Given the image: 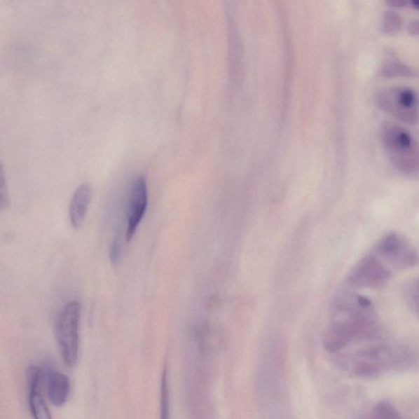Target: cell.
Returning a JSON list of instances; mask_svg holds the SVG:
<instances>
[{"mask_svg":"<svg viewBox=\"0 0 419 419\" xmlns=\"http://www.w3.org/2000/svg\"><path fill=\"white\" fill-rule=\"evenodd\" d=\"M334 314L324 341V347L329 352H338L355 340L377 337V315L368 297L352 294L341 295L334 302Z\"/></svg>","mask_w":419,"mask_h":419,"instance_id":"obj_1","label":"cell"},{"mask_svg":"<svg viewBox=\"0 0 419 419\" xmlns=\"http://www.w3.org/2000/svg\"><path fill=\"white\" fill-rule=\"evenodd\" d=\"M413 355L401 345H380L354 355L350 360L352 369L359 377H376L385 369L401 367L412 362Z\"/></svg>","mask_w":419,"mask_h":419,"instance_id":"obj_2","label":"cell"},{"mask_svg":"<svg viewBox=\"0 0 419 419\" xmlns=\"http://www.w3.org/2000/svg\"><path fill=\"white\" fill-rule=\"evenodd\" d=\"M81 315L79 302H69L60 311L55 324L58 350L62 362L69 368L75 366L79 357Z\"/></svg>","mask_w":419,"mask_h":419,"instance_id":"obj_3","label":"cell"},{"mask_svg":"<svg viewBox=\"0 0 419 419\" xmlns=\"http://www.w3.org/2000/svg\"><path fill=\"white\" fill-rule=\"evenodd\" d=\"M375 101L380 109L401 120L402 123L413 125L417 123L418 97L412 90L406 87H394L378 92Z\"/></svg>","mask_w":419,"mask_h":419,"instance_id":"obj_4","label":"cell"},{"mask_svg":"<svg viewBox=\"0 0 419 419\" xmlns=\"http://www.w3.org/2000/svg\"><path fill=\"white\" fill-rule=\"evenodd\" d=\"M377 251L380 256L399 269H408L415 265L418 259L415 248L397 233L384 236L378 242Z\"/></svg>","mask_w":419,"mask_h":419,"instance_id":"obj_5","label":"cell"},{"mask_svg":"<svg viewBox=\"0 0 419 419\" xmlns=\"http://www.w3.org/2000/svg\"><path fill=\"white\" fill-rule=\"evenodd\" d=\"M391 272L374 256H367L359 261L348 277L350 286L357 289H379L387 284Z\"/></svg>","mask_w":419,"mask_h":419,"instance_id":"obj_6","label":"cell"},{"mask_svg":"<svg viewBox=\"0 0 419 419\" xmlns=\"http://www.w3.org/2000/svg\"><path fill=\"white\" fill-rule=\"evenodd\" d=\"M149 202L148 185L144 177L136 178L131 185L128 208V228L126 240L130 242L135 235L136 231L147 211Z\"/></svg>","mask_w":419,"mask_h":419,"instance_id":"obj_7","label":"cell"},{"mask_svg":"<svg viewBox=\"0 0 419 419\" xmlns=\"http://www.w3.org/2000/svg\"><path fill=\"white\" fill-rule=\"evenodd\" d=\"M42 374V370L36 365H32L27 369L29 408L34 419H53L40 390Z\"/></svg>","mask_w":419,"mask_h":419,"instance_id":"obj_8","label":"cell"},{"mask_svg":"<svg viewBox=\"0 0 419 419\" xmlns=\"http://www.w3.org/2000/svg\"><path fill=\"white\" fill-rule=\"evenodd\" d=\"M42 380L45 382L47 396L56 407H61L69 399L71 382L66 374L53 368L42 371Z\"/></svg>","mask_w":419,"mask_h":419,"instance_id":"obj_9","label":"cell"},{"mask_svg":"<svg viewBox=\"0 0 419 419\" xmlns=\"http://www.w3.org/2000/svg\"><path fill=\"white\" fill-rule=\"evenodd\" d=\"M381 137L388 155L404 152L417 144L406 129L392 123L383 125Z\"/></svg>","mask_w":419,"mask_h":419,"instance_id":"obj_10","label":"cell"},{"mask_svg":"<svg viewBox=\"0 0 419 419\" xmlns=\"http://www.w3.org/2000/svg\"><path fill=\"white\" fill-rule=\"evenodd\" d=\"M91 198L92 189L88 184H81L73 194L69 206V219L73 227L79 228L84 222Z\"/></svg>","mask_w":419,"mask_h":419,"instance_id":"obj_11","label":"cell"},{"mask_svg":"<svg viewBox=\"0 0 419 419\" xmlns=\"http://www.w3.org/2000/svg\"><path fill=\"white\" fill-rule=\"evenodd\" d=\"M390 162L398 172L411 177L419 178V146L404 152L388 155Z\"/></svg>","mask_w":419,"mask_h":419,"instance_id":"obj_12","label":"cell"},{"mask_svg":"<svg viewBox=\"0 0 419 419\" xmlns=\"http://www.w3.org/2000/svg\"><path fill=\"white\" fill-rule=\"evenodd\" d=\"M413 74L412 68L401 62H387L384 63L381 69H380V75L387 78L409 77Z\"/></svg>","mask_w":419,"mask_h":419,"instance_id":"obj_13","label":"cell"},{"mask_svg":"<svg viewBox=\"0 0 419 419\" xmlns=\"http://www.w3.org/2000/svg\"><path fill=\"white\" fill-rule=\"evenodd\" d=\"M403 25V19L397 12L388 11L384 12L381 30L383 33L389 36L396 35V34L401 30Z\"/></svg>","mask_w":419,"mask_h":419,"instance_id":"obj_14","label":"cell"},{"mask_svg":"<svg viewBox=\"0 0 419 419\" xmlns=\"http://www.w3.org/2000/svg\"><path fill=\"white\" fill-rule=\"evenodd\" d=\"M160 419H170V392L167 368L163 370L160 383Z\"/></svg>","mask_w":419,"mask_h":419,"instance_id":"obj_15","label":"cell"},{"mask_svg":"<svg viewBox=\"0 0 419 419\" xmlns=\"http://www.w3.org/2000/svg\"><path fill=\"white\" fill-rule=\"evenodd\" d=\"M404 294L408 306L419 317V277L409 282Z\"/></svg>","mask_w":419,"mask_h":419,"instance_id":"obj_16","label":"cell"},{"mask_svg":"<svg viewBox=\"0 0 419 419\" xmlns=\"http://www.w3.org/2000/svg\"><path fill=\"white\" fill-rule=\"evenodd\" d=\"M374 419H401L396 408L387 402H380L373 409Z\"/></svg>","mask_w":419,"mask_h":419,"instance_id":"obj_17","label":"cell"},{"mask_svg":"<svg viewBox=\"0 0 419 419\" xmlns=\"http://www.w3.org/2000/svg\"><path fill=\"white\" fill-rule=\"evenodd\" d=\"M123 255V245L119 238H114L110 248V259L114 265L118 264Z\"/></svg>","mask_w":419,"mask_h":419,"instance_id":"obj_18","label":"cell"},{"mask_svg":"<svg viewBox=\"0 0 419 419\" xmlns=\"http://www.w3.org/2000/svg\"><path fill=\"white\" fill-rule=\"evenodd\" d=\"M0 182H1L0 184V208H1V211H4L9 206V202L6 178H4L3 172H1V181Z\"/></svg>","mask_w":419,"mask_h":419,"instance_id":"obj_19","label":"cell"},{"mask_svg":"<svg viewBox=\"0 0 419 419\" xmlns=\"http://www.w3.org/2000/svg\"><path fill=\"white\" fill-rule=\"evenodd\" d=\"M407 32L409 35L419 36V19L411 21L408 24Z\"/></svg>","mask_w":419,"mask_h":419,"instance_id":"obj_20","label":"cell"},{"mask_svg":"<svg viewBox=\"0 0 419 419\" xmlns=\"http://www.w3.org/2000/svg\"><path fill=\"white\" fill-rule=\"evenodd\" d=\"M387 4H388V6L391 7L397 8H402L406 7L408 4V3L406 1H404V0H389V1L387 2Z\"/></svg>","mask_w":419,"mask_h":419,"instance_id":"obj_21","label":"cell"},{"mask_svg":"<svg viewBox=\"0 0 419 419\" xmlns=\"http://www.w3.org/2000/svg\"><path fill=\"white\" fill-rule=\"evenodd\" d=\"M409 4H411L412 8L418 9V11H419V0H411V3Z\"/></svg>","mask_w":419,"mask_h":419,"instance_id":"obj_22","label":"cell"},{"mask_svg":"<svg viewBox=\"0 0 419 419\" xmlns=\"http://www.w3.org/2000/svg\"><path fill=\"white\" fill-rule=\"evenodd\" d=\"M369 419H374V418H373L371 417V418H369Z\"/></svg>","mask_w":419,"mask_h":419,"instance_id":"obj_23","label":"cell"}]
</instances>
